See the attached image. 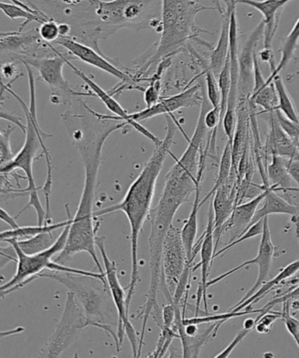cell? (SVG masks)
Listing matches in <instances>:
<instances>
[{"mask_svg":"<svg viewBox=\"0 0 299 358\" xmlns=\"http://www.w3.org/2000/svg\"><path fill=\"white\" fill-rule=\"evenodd\" d=\"M64 127L85 168V184L65 248L55 257L54 262L68 266L76 255L87 252L92 257L99 273H105L97 255L96 238L100 224L97 222L93 224V204L104 145L111 135L123 129V124L89 111H80L69 115L64 121Z\"/></svg>","mask_w":299,"mask_h":358,"instance_id":"6da1fadb","label":"cell"},{"mask_svg":"<svg viewBox=\"0 0 299 358\" xmlns=\"http://www.w3.org/2000/svg\"><path fill=\"white\" fill-rule=\"evenodd\" d=\"M167 129L162 143L155 147L154 151L145 163L140 175L131 184L123 199L113 206L94 212V217L121 211L127 215L131 231V278L127 287V305L130 309L138 284L141 281L138 259L139 236L144 228V222L151 213L152 201L154 199L156 183L165 165L167 157L172 155L170 148L174 144V137L177 128L184 134L182 127L173 115H166Z\"/></svg>","mask_w":299,"mask_h":358,"instance_id":"7a4b0ae2","label":"cell"},{"mask_svg":"<svg viewBox=\"0 0 299 358\" xmlns=\"http://www.w3.org/2000/svg\"><path fill=\"white\" fill-rule=\"evenodd\" d=\"M27 74H29V88H30V104L27 106L23 100L10 88L2 82L1 92H8L11 94L15 99L18 101L22 106L24 113H25L27 121L26 140L20 151L15 155V158L5 168L0 169L1 175H12L17 170H22L25 173L27 180V187L26 189H22L24 194H29V203L26 207L20 212L17 217L25 212L27 208L33 207L36 210L38 218V224L43 225L45 218H46V210H44L43 205L41 203L39 196H38V190L41 187H37L36 180H34L33 173V166L34 162L37 159V152L40 148H43V154L46 158L47 163V178L44 186L41 191L45 196L46 201V207L50 208V194L52 186H53V164H52V159L50 150H48L44 141L46 138L53 137V135L45 133L39 126L37 118L36 110V78H34L32 67L27 64H24Z\"/></svg>","mask_w":299,"mask_h":358,"instance_id":"3957f363","label":"cell"},{"mask_svg":"<svg viewBox=\"0 0 299 358\" xmlns=\"http://www.w3.org/2000/svg\"><path fill=\"white\" fill-rule=\"evenodd\" d=\"M40 278L57 281L71 292L92 322V327L104 330L113 337L117 351L120 352L121 346L118 337L119 313L106 275L97 277L46 270L40 274Z\"/></svg>","mask_w":299,"mask_h":358,"instance_id":"277c9868","label":"cell"},{"mask_svg":"<svg viewBox=\"0 0 299 358\" xmlns=\"http://www.w3.org/2000/svg\"><path fill=\"white\" fill-rule=\"evenodd\" d=\"M215 8L206 6L196 0H162V32L154 54L141 65V75L148 71L149 66L172 58L180 52L188 50L191 41L203 44V40L197 39L201 34H210L196 24L198 13Z\"/></svg>","mask_w":299,"mask_h":358,"instance_id":"5b68a950","label":"cell"},{"mask_svg":"<svg viewBox=\"0 0 299 358\" xmlns=\"http://www.w3.org/2000/svg\"><path fill=\"white\" fill-rule=\"evenodd\" d=\"M183 203H186V201L181 198L162 191L158 206L151 210V231L148 239L149 253H151V259H149L151 282H149L147 300L134 315V319L142 321L141 336L139 339V357L141 356L142 348L144 346L145 333L148 319L153 310L159 307L158 296L162 278L163 244H165L167 233L172 226L174 217Z\"/></svg>","mask_w":299,"mask_h":358,"instance_id":"8992f818","label":"cell"},{"mask_svg":"<svg viewBox=\"0 0 299 358\" xmlns=\"http://www.w3.org/2000/svg\"><path fill=\"white\" fill-rule=\"evenodd\" d=\"M38 15L71 27V39L88 45L104 54L102 22L97 15L99 0H22Z\"/></svg>","mask_w":299,"mask_h":358,"instance_id":"52a82bcc","label":"cell"},{"mask_svg":"<svg viewBox=\"0 0 299 358\" xmlns=\"http://www.w3.org/2000/svg\"><path fill=\"white\" fill-rule=\"evenodd\" d=\"M162 0H99L104 40L124 29L162 32Z\"/></svg>","mask_w":299,"mask_h":358,"instance_id":"ba28073f","label":"cell"},{"mask_svg":"<svg viewBox=\"0 0 299 358\" xmlns=\"http://www.w3.org/2000/svg\"><path fill=\"white\" fill-rule=\"evenodd\" d=\"M71 224L72 222L64 228V231L50 249L36 255H27L20 248L16 239H8L3 242L11 245L15 249L18 265L15 275L1 287V298L39 279L40 274L44 271L57 270V263L54 262V258L64 249Z\"/></svg>","mask_w":299,"mask_h":358,"instance_id":"9c48e42d","label":"cell"},{"mask_svg":"<svg viewBox=\"0 0 299 358\" xmlns=\"http://www.w3.org/2000/svg\"><path fill=\"white\" fill-rule=\"evenodd\" d=\"M66 59L76 60L64 48L58 52L57 55L52 57L31 59L22 62L27 64L38 71L36 81L43 82L50 88V102L57 106H73L82 97H96L92 90L87 88L85 92H80L75 86L69 83L64 76V67Z\"/></svg>","mask_w":299,"mask_h":358,"instance_id":"30bf717a","label":"cell"},{"mask_svg":"<svg viewBox=\"0 0 299 358\" xmlns=\"http://www.w3.org/2000/svg\"><path fill=\"white\" fill-rule=\"evenodd\" d=\"M92 327L83 310L82 306L76 300L75 295L68 291L65 308L60 321L55 327L46 345L41 350L40 357H58L78 341L83 330Z\"/></svg>","mask_w":299,"mask_h":358,"instance_id":"8fae6325","label":"cell"},{"mask_svg":"<svg viewBox=\"0 0 299 358\" xmlns=\"http://www.w3.org/2000/svg\"><path fill=\"white\" fill-rule=\"evenodd\" d=\"M62 48L58 45L47 43L41 39L38 29L27 32L19 30L2 32L0 36L1 54L8 55L11 61L18 64L31 59L55 57Z\"/></svg>","mask_w":299,"mask_h":358,"instance_id":"7c38bea8","label":"cell"},{"mask_svg":"<svg viewBox=\"0 0 299 358\" xmlns=\"http://www.w3.org/2000/svg\"><path fill=\"white\" fill-rule=\"evenodd\" d=\"M54 44L64 48L76 60L85 62L86 64L99 69L100 71L119 79L120 81V87L117 86L116 89L112 90L113 96L118 92L127 90L128 87H131V89L144 90L139 85V82L142 81L141 78H138L135 74H131L127 69V71L123 69V66L119 67L117 64H113L112 59L107 57L105 54L99 53L88 45L79 43V41L71 39V38H59L57 43Z\"/></svg>","mask_w":299,"mask_h":358,"instance_id":"4fadbf2b","label":"cell"},{"mask_svg":"<svg viewBox=\"0 0 299 358\" xmlns=\"http://www.w3.org/2000/svg\"><path fill=\"white\" fill-rule=\"evenodd\" d=\"M105 241L106 236H97L96 238V245L102 255L104 266H105L107 283H109L114 303H116L118 313H119L120 323L119 329H118V337H119L121 346L123 343L124 336L127 335L132 350H133V356L138 357V336L137 330L130 321V309L127 308L126 292L120 283L116 263L112 262L107 255Z\"/></svg>","mask_w":299,"mask_h":358,"instance_id":"5bb4252c","label":"cell"},{"mask_svg":"<svg viewBox=\"0 0 299 358\" xmlns=\"http://www.w3.org/2000/svg\"><path fill=\"white\" fill-rule=\"evenodd\" d=\"M284 253H285V252L280 251L279 248L274 246L272 241H271L269 217H264L263 222L262 238H260L258 253H257L256 258L251 260H248V262L242 263V265L236 266L235 268L231 269L230 271H228V272L222 273L221 275L215 278V279L208 281L207 287L209 288L210 287L214 286V285L221 282V281L225 280V278L237 273L238 271L245 268L246 266L253 265V264H257V265L259 266L258 278H257L256 283L253 284L251 289H250L248 293L246 294L245 296L243 297L242 300L232 308L238 307L239 305H241L243 302L248 300L249 298L251 297L252 295L255 294L264 283L266 282L267 278L270 275V271L271 265H272L273 259L278 258V257L284 255Z\"/></svg>","mask_w":299,"mask_h":358,"instance_id":"9a60e30c","label":"cell"},{"mask_svg":"<svg viewBox=\"0 0 299 358\" xmlns=\"http://www.w3.org/2000/svg\"><path fill=\"white\" fill-rule=\"evenodd\" d=\"M188 263L181 229L172 225L167 233L163 244L162 266V282L166 285L172 299Z\"/></svg>","mask_w":299,"mask_h":358,"instance_id":"2e32d148","label":"cell"},{"mask_svg":"<svg viewBox=\"0 0 299 358\" xmlns=\"http://www.w3.org/2000/svg\"><path fill=\"white\" fill-rule=\"evenodd\" d=\"M239 31L236 9L232 13L230 19V34H229V55H230L231 85L229 92L227 110L223 120V128L228 141L232 142L237 123V103L239 99Z\"/></svg>","mask_w":299,"mask_h":358,"instance_id":"e0dca14e","label":"cell"},{"mask_svg":"<svg viewBox=\"0 0 299 358\" xmlns=\"http://www.w3.org/2000/svg\"><path fill=\"white\" fill-rule=\"evenodd\" d=\"M203 83L198 82L196 85L184 90L183 92L161 99L154 106L147 107L144 110L130 113V120L141 123L160 115H173V113L182 108L200 107L203 102Z\"/></svg>","mask_w":299,"mask_h":358,"instance_id":"ac0fdd59","label":"cell"},{"mask_svg":"<svg viewBox=\"0 0 299 358\" xmlns=\"http://www.w3.org/2000/svg\"><path fill=\"white\" fill-rule=\"evenodd\" d=\"M214 212L213 203L210 204L209 213H208V222L206 231L204 234L200 236L198 241L195 244L194 248H200L201 260L197 265L193 266V273L197 269L201 268V280L200 285H198L197 292V301L196 308H195V316L198 315L200 310L201 300H204V311L208 312L207 304V284L208 277H209L211 266H213L214 256L215 255L214 250Z\"/></svg>","mask_w":299,"mask_h":358,"instance_id":"d6986e66","label":"cell"},{"mask_svg":"<svg viewBox=\"0 0 299 358\" xmlns=\"http://www.w3.org/2000/svg\"><path fill=\"white\" fill-rule=\"evenodd\" d=\"M263 20L252 31L239 53V99H249L251 96L253 89V62L257 52V47L264 34Z\"/></svg>","mask_w":299,"mask_h":358,"instance_id":"ffe728a7","label":"cell"},{"mask_svg":"<svg viewBox=\"0 0 299 358\" xmlns=\"http://www.w3.org/2000/svg\"><path fill=\"white\" fill-rule=\"evenodd\" d=\"M66 64L69 65V67L72 69L73 73H74L76 76H78V78H81L83 81L86 83L87 87L95 94L97 99L105 104L107 109H109L111 113H113L114 116L119 117L121 120L126 121V122L130 124L131 128H134L138 133H140L141 135H144V137L148 138V140L155 145V147L162 143V140H160V138L153 134L151 131H148L147 128L142 126L140 122L130 120V113H127V111L120 106V103H118V101L114 99L112 94L104 90L102 87L94 82L89 76L85 74V72H83L81 69L73 65L71 60H69V59H66Z\"/></svg>","mask_w":299,"mask_h":358,"instance_id":"44dd1931","label":"cell"},{"mask_svg":"<svg viewBox=\"0 0 299 358\" xmlns=\"http://www.w3.org/2000/svg\"><path fill=\"white\" fill-rule=\"evenodd\" d=\"M271 187V185H270ZM270 187H266L258 196L253 198L248 203H243L235 206L230 218L225 222L221 229V236H223L228 231L231 232L230 241H235L243 233L248 231L249 226L251 224L253 217L256 213L257 208L269 193Z\"/></svg>","mask_w":299,"mask_h":358,"instance_id":"7402d4cb","label":"cell"},{"mask_svg":"<svg viewBox=\"0 0 299 358\" xmlns=\"http://www.w3.org/2000/svg\"><path fill=\"white\" fill-rule=\"evenodd\" d=\"M291 0H239L238 4L251 6L262 13L264 27V37L267 39H274L276 36L281 13L284 6Z\"/></svg>","mask_w":299,"mask_h":358,"instance_id":"603a6c76","label":"cell"},{"mask_svg":"<svg viewBox=\"0 0 299 358\" xmlns=\"http://www.w3.org/2000/svg\"><path fill=\"white\" fill-rule=\"evenodd\" d=\"M277 185H271L269 193L264 198L263 206L256 210L255 217H253L250 226L256 224L265 217H269L273 214H286L292 217L291 222L295 225L299 226V205L291 203L284 200L276 193L277 191Z\"/></svg>","mask_w":299,"mask_h":358,"instance_id":"cb8c5ba5","label":"cell"},{"mask_svg":"<svg viewBox=\"0 0 299 358\" xmlns=\"http://www.w3.org/2000/svg\"><path fill=\"white\" fill-rule=\"evenodd\" d=\"M299 272V259L295 262L288 264V266H285L279 273L277 274L274 279L267 281L252 295L251 297L249 298L248 300L245 301L238 307L231 308L230 311L239 312L244 310V309H251L253 304L259 302L263 298L265 297V295L272 291L274 287L280 286V285L284 282L285 280L291 279L294 277L295 274Z\"/></svg>","mask_w":299,"mask_h":358,"instance_id":"d4e9b609","label":"cell"},{"mask_svg":"<svg viewBox=\"0 0 299 358\" xmlns=\"http://www.w3.org/2000/svg\"><path fill=\"white\" fill-rule=\"evenodd\" d=\"M288 162L290 159L281 157L279 155L271 156V162L267 166V176L272 182V185H277V191L288 192H299L298 189L291 186V177L288 173Z\"/></svg>","mask_w":299,"mask_h":358,"instance_id":"484cf974","label":"cell"},{"mask_svg":"<svg viewBox=\"0 0 299 358\" xmlns=\"http://www.w3.org/2000/svg\"><path fill=\"white\" fill-rule=\"evenodd\" d=\"M225 322L211 323L209 328L203 333H198L197 335L190 336L180 335L179 339L182 343L183 357H197L200 356V350L208 342L216 337L218 330Z\"/></svg>","mask_w":299,"mask_h":358,"instance_id":"4316f807","label":"cell"},{"mask_svg":"<svg viewBox=\"0 0 299 358\" xmlns=\"http://www.w3.org/2000/svg\"><path fill=\"white\" fill-rule=\"evenodd\" d=\"M281 41V43L279 50L281 54L280 62L277 64L276 69L271 72L269 78L266 79L265 85L264 86L270 85L272 83V80L279 75L280 72L284 71L292 61V59L294 58L295 50H297L299 44V17L294 27H292L290 34Z\"/></svg>","mask_w":299,"mask_h":358,"instance_id":"83f0119b","label":"cell"},{"mask_svg":"<svg viewBox=\"0 0 299 358\" xmlns=\"http://www.w3.org/2000/svg\"><path fill=\"white\" fill-rule=\"evenodd\" d=\"M66 210H67L68 214V219L66 221L58 222V224H37L36 226H25V227L20 226L18 229H9V231H2L0 241H1L2 243L8 241V239L22 241V239L29 238L31 236L41 234V233L53 232L57 231L59 229L64 228L73 221V217H71V211L69 210L68 204L66 205Z\"/></svg>","mask_w":299,"mask_h":358,"instance_id":"f1b7e54d","label":"cell"},{"mask_svg":"<svg viewBox=\"0 0 299 358\" xmlns=\"http://www.w3.org/2000/svg\"><path fill=\"white\" fill-rule=\"evenodd\" d=\"M202 207L200 201V187L196 191V196L193 205V210H191L189 217H188L186 224L181 229V235L186 248L188 262L193 263V250L196 243V238L197 234V214L200 208Z\"/></svg>","mask_w":299,"mask_h":358,"instance_id":"f546056e","label":"cell"},{"mask_svg":"<svg viewBox=\"0 0 299 358\" xmlns=\"http://www.w3.org/2000/svg\"><path fill=\"white\" fill-rule=\"evenodd\" d=\"M274 87H276L278 96L277 110H279L285 117L294 123H299V113L295 107L293 99L288 92L286 87L284 85L283 79L280 75H278L272 80Z\"/></svg>","mask_w":299,"mask_h":358,"instance_id":"4dcf8cb0","label":"cell"},{"mask_svg":"<svg viewBox=\"0 0 299 358\" xmlns=\"http://www.w3.org/2000/svg\"><path fill=\"white\" fill-rule=\"evenodd\" d=\"M263 309H248V310H242L239 312H235L229 310L228 313H223V314H210V313L204 312V315H197L191 318H183V324H196L202 325L207 324V323H214L218 322H228L229 320L234 319L236 317H241V316L252 314H260L263 312Z\"/></svg>","mask_w":299,"mask_h":358,"instance_id":"1f68e13d","label":"cell"},{"mask_svg":"<svg viewBox=\"0 0 299 358\" xmlns=\"http://www.w3.org/2000/svg\"><path fill=\"white\" fill-rule=\"evenodd\" d=\"M57 239L54 238L53 232H44L17 242L20 248L27 255H36L50 249Z\"/></svg>","mask_w":299,"mask_h":358,"instance_id":"d6a6232c","label":"cell"},{"mask_svg":"<svg viewBox=\"0 0 299 358\" xmlns=\"http://www.w3.org/2000/svg\"><path fill=\"white\" fill-rule=\"evenodd\" d=\"M250 100L256 106L262 108L263 111L260 114L276 111L278 106V96L274 83H271L269 85L263 86L258 92L253 93Z\"/></svg>","mask_w":299,"mask_h":358,"instance_id":"836d02e7","label":"cell"},{"mask_svg":"<svg viewBox=\"0 0 299 358\" xmlns=\"http://www.w3.org/2000/svg\"><path fill=\"white\" fill-rule=\"evenodd\" d=\"M232 165V143L231 141H228L227 145L224 148L223 154H222L221 159L220 169H218L217 178L215 180V183L213 189L210 191L209 194H207L206 197L201 201V204H204L209 199L218 187L223 185L227 182L229 176H230Z\"/></svg>","mask_w":299,"mask_h":358,"instance_id":"e575fe53","label":"cell"},{"mask_svg":"<svg viewBox=\"0 0 299 358\" xmlns=\"http://www.w3.org/2000/svg\"><path fill=\"white\" fill-rule=\"evenodd\" d=\"M0 8L9 19L13 20L23 19L24 22L20 26L19 31L25 29L27 24L31 22L43 23L48 20L43 18V16L36 15V13L27 11V10L20 8V6L15 4H9V3H0Z\"/></svg>","mask_w":299,"mask_h":358,"instance_id":"d590c367","label":"cell"},{"mask_svg":"<svg viewBox=\"0 0 299 358\" xmlns=\"http://www.w3.org/2000/svg\"><path fill=\"white\" fill-rule=\"evenodd\" d=\"M218 87L221 90V114L222 120L227 110L229 92H230L231 85V72H230V55H228L227 61L224 65L221 74L218 76Z\"/></svg>","mask_w":299,"mask_h":358,"instance_id":"8d00e7d4","label":"cell"},{"mask_svg":"<svg viewBox=\"0 0 299 358\" xmlns=\"http://www.w3.org/2000/svg\"><path fill=\"white\" fill-rule=\"evenodd\" d=\"M15 128L9 126L1 131L0 134V169L5 168L13 161L15 155L13 154L11 148V134Z\"/></svg>","mask_w":299,"mask_h":358,"instance_id":"74e56055","label":"cell"},{"mask_svg":"<svg viewBox=\"0 0 299 358\" xmlns=\"http://www.w3.org/2000/svg\"><path fill=\"white\" fill-rule=\"evenodd\" d=\"M201 73L206 76L204 80H206L207 93L211 106L214 108H221V90L216 76L208 68L204 69Z\"/></svg>","mask_w":299,"mask_h":358,"instance_id":"f35d334b","label":"cell"},{"mask_svg":"<svg viewBox=\"0 0 299 358\" xmlns=\"http://www.w3.org/2000/svg\"><path fill=\"white\" fill-rule=\"evenodd\" d=\"M263 222L264 218L260 219V220L256 222V224L250 226L248 231L243 233V234L241 236H239L237 239H235V241L228 243V245H225V246L224 248L218 250V251L215 253L214 259H216L217 257L221 256V255H224V253L227 252L228 250L235 248V246L239 244V243L244 242L248 241V239L255 238L256 236L262 235L263 232Z\"/></svg>","mask_w":299,"mask_h":358,"instance_id":"ab89813d","label":"cell"},{"mask_svg":"<svg viewBox=\"0 0 299 358\" xmlns=\"http://www.w3.org/2000/svg\"><path fill=\"white\" fill-rule=\"evenodd\" d=\"M291 302L285 301L283 303V311H281V319L284 320L285 328L290 335L293 337L295 343L299 348V321L291 315Z\"/></svg>","mask_w":299,"mask_h":358,"instance_id":"60d3db41","label":"cell"},{"mask_svg":"<svg viewBox=\"0 0 299 358\" xmlns=\"http://www.w3.org/2000/svg\"><path fill=\"white\" fill-rule=\"evenodd\" d=\"M38 29H39L41 39L46 41L47 43L54 44L60 38L58 23L54 20H47V22L41 23Z\"/></svg>","mask_w":299,"mask_h":358,"instance_id":"b9f144b4","label":"cell"},{"mask_svg":"<svg viewBox=\"0 0 299 358\" xmlns=\"http://www.w3.org/2000/svg\"><path fill=\"white\" fill-rule=\"evenodd\" d=\"M18 64V62L15 61L6 62V64H2V78L6 80H10V82L6 83V86L11 87L13 83L15 82V80L20 78V76H24V74H22V73L19 71Z\"/></svg>","mask_w":299,"mask_h":358,"instance_id":"7bdbcfd3","label":"cell"},{"mask_svg":"<svg viewBox=\"0 0 299 358\" xmlns=\"http://www.w3.org/2000/svg\"><path fill=\"white\" fill-rule=\"evenodd\" d=\"M294 300H299V283L293 289L288 292L287 294L281 295V296L274 297L272 301H270L269 303L264 306L263 308L272 310L274 306L277 304H283L285 301H292Z\"/></svg>","mask_w":299,"mask_h":358,"instance_id":"ee69618b","label":"cell"},{"mask_svg":"<svg viewBox=\"0 0 299 358\" xmlns=\"http://www.w3.org/2000/svg\"><path fill=\"white\" fill-rule=\"evenodd\" d=\"M251 329H246L245 328H242L239 330L237 336H235V338L232 341V343L229 344V345L225 348L223 351H221L220 354H218L216 358L220 357H228L230 356L232 350L235 349L236 347L239 345V343L242 342L243 340L245 339V337L249 335L250 332H251Z\"/></svg>","mask_w":299,"mask_h":358,"instance_id":"f6af8a7d","label":"cell"},{"mask_svg":"<svg viewBox=\"0 0 299 358\" xmlns=\"http://www.w3.org/2000/svg\"><path fill=\"white\" fill-rule=\"evenodd\" d=\"M1 120H8L10 122H12L15 124L16 127H18L20 130L23 131L24 134H26L27 130V124H24L22 123V120L18 116H16L15 113H9L8 110H5L4 108L1 106Z\"/></svg>","mask_w":299,"mask_h":358,"instance_id":"bcb514c9","label":"cell"},{"mask_svg":"<svg viewBox=\"0 0 299 358\" xmlns=\"http://www.w3.org/2000/svg\"><path fill=\"white\" fill-rule=\"evenodd\" d=\"M288 173L299 187V162L290 159V162H288Z\"/></svg>","mask_w":299,"mask_h":358,"instance_id":"7dc6e473","label":"cell"},{"mask_svg":"<svg viewBox=\"0 0 299 358\" xmlns=\"http://www.w3.org/2000/svg\"><path fill=\"white\" fill-rule=\"evenodd\" d=\"M1 220L6 222V224L11 226L12 229H18L20 227V226L17 224V222L15 218L11 217V215H9L8 212H6L4 208H1Z\"/></svg>","mask_w":299,"mask_h":358,"instance_id":"c3c4849f","label":"cell"},{"mask_svg":"<svg viewBox=\"0 0 299 358\" xmlns=\"http://www.w3.org/2000/svg\"><path fill=\"white\" fill-rule=\"evenodd\" d=\"M299 283V272L295 274L294 277L291 278V280H285L284 284L287 287L293 288Z\"/></svg>","mask_w":299,"mask_h":358,"instance_id":"681fc988","label":"cell"},{"mask_svg":"<svg viewBox=\"0 0 299 358\" xmlns=\"http://www.w3.org/2000/svg\"><path fill=\"white\" fill-rule=\"evenodd\" d=\"M256 324V319L253 318H248L245 320L244 323H243V328H245L246 329H255V327Z\"/></svg>","mask_w":299,"mask_h":358,"instance_id":"f907efd6","label":"cell"},{"mask_svg":"<svg viewBox=\"0 0 299 358\" xmlns=\"http://www.w3.org/2000/svg\"><path fill=\"white\" fill-rule=\"evenodd\" d=\"M24 331V329L23 328H19V329H17L16 330H11V331H6V332H3L2 333V337H5L6 336H10L11 335V334H13V333H20V332H22Z\"/></svg>","mask_w":299,"mask_h":358,"instance_id":"816d5d0a","label":"cell"}]
</instances>
